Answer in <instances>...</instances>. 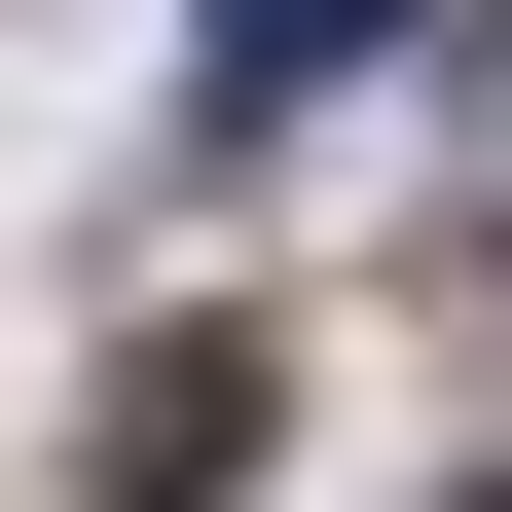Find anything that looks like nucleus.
<instances>
[{
	"instance_id": "f257e3e1",
	"label": "nucleus",
	"mask_w": 512,
	"mask_h": 512,
	"mask_svg": "<svg viewBox=\"0 0 512 512\" xmlns=\"http://www.w3.org/2000/svg\"><path fill=\"white\" fill-rule=\"evenodd\" d=\"M74 512H256V330H110V403H74Z\"/></svg>"
},
{
	"instance_id": "f03ea898",
	"label": "nucleus",
	"mask_w": 512,
	"mask_h": 512,
	"mask_svg": "<svg viewBox=\"0 0 512 512\" xmlns=\"http://www.w3.org/2000/svg\"><path fill=\"white\" fill-rule=\"evenodd\" d=\"M366 37H403V0H220V37H183V147H256V110H330Z\"/></svg>"
}]
</instances>
